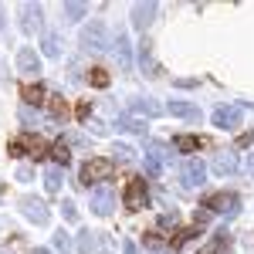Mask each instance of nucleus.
<instances>
[{
  "instance_id": "nucleus-1",
  "label": "nucleus",
  "mask_w": 254,
  "mask_h": 254,
  "mask_svg": "<svg viewBox=\"0 0 254 254\" xmlns=\"http://www.w3.org/2000/svg\"><path fill=\"white\" fill-rule=\"evenodd\" d=\"M116 176V159L109 156H88L85 163H81L78 170V187H85V190H92V183H109Z\"/></svg>"
},
{
  "instance_id": "nucleus-2",
  "label": "nucleus",
  "mask_w": 254,
  "mask_h": 254,
  "mask_svg": "<svg viewBox=\"0 0 254 254\" xmlns=\"http://www.w3.org/2000/svg\"><path fill=\"white\" fill-rule=\"evenodd\" d=\"M48 149L51 146H44V139L38 136V132H20V136H14L10 142H7V153L14 159H44L48 156Z\"/></svg>"
},
{
  "instance_id": "nucleus-3",
  "label": "nucleus",
  "mask_w": 254,
  "mask_h": 254,
  "mask_svg": "<svg viewBox=\"0 0 254 254\" xmlns=\"http://www.w3.org/2000/svg\"><path fill=\"white\" fill-rule=\"evenodd\" d=\"M200 207L207 214H224V217H234L241 210V196L237 193H227V190H217V193H207L200 200Z\"/></svg>"
},
{
  "instance_id": "nucleus-4",
  "label": "nucleus",
  "mask_w": 254,
  "mask_h": 254,
  "mask_svg": "<svg viewBox=\"0 0 254 254\" xmlns=\"http://www.w3.org/2000/svg\"><path fill=\"white\" fill-rule=\"evenodd\" d=\"M149 203V187H146V176H132L129 183H126V190H122V207L129 210V214H136Z\"/></svg>"
},
{
  "instance_id": "nucleus-5",
  "label": "nucleus",
  "mask_w": 254,
  "mask_h": 254,
  "mask_svg": "<svg viewBox=\"0 0 254 254\" xmlns=\"http://www.w3.org/2000/svg\"><path fill=\"white\" fill-rule=\"evenodd\" d=\"M20 214H24V220H31V224H38V227H48V220H51V210H48V203L41 200V196L27 193L17 200Z\"/></svg>"
},
{
  "instance_id": "nucleus-6",
  "label": "nucleus",
  "mask_w": 254,
  "mask_h": 254,
  "mask_svg": "<svg viewBox=\"0 0 254 254\" xmlns=\"http://www.w3.org/2000/svg\"><path fill=\"white\" fill-rule=\"evenodd\" d=\"M78 44H81V51H105V48H109V41H105V24H102V20H88V24L81 27V34H78Z\"/></svg>"
},
{
  "instance_id": "nucleus-7",
  "label": "nucleus",
  "mask_w": 254,
  "mask_h": 254,
  "mask_svg": "<svg viewBox=\"0 0 254 254\" xmlns=\"http://www.w3.org/2000/svg\"><path fill=\"white\" fill-rule=\"evenodd\" d=\"M88 200H92V214H95V217H109L112 210H116V190H112L109 183L95 187Z\"/></svg>"
},
{
  "instance_id": "nucleus-8",
  "label": "nucleus",
  "mask_w": 254,
  "mask_h": 254,
  "mask_svg": "<svg viewBox=\"0 0 254 254\" xmlns=\"http://www.w3.org/2000/svg\"><path fill=\"white\" fill-rule=\"evenodd\" d=\"M210 122H214L217 129H241V122H244V109L241 105H220V109H214V116H210Z\"/></svg>"
},
{
  "instance_id": "nucleus-9",
  "label": "nucleus",
  "mask_w": 254,
  "mask_h": 254,
  "mask_svg": "<svg viewBox=\"0 0 254 254\" xmlns=\"http://www.w3.org/2000/svg\"><path fill=\"white\" fill-rule=\"evenodd\" d=\"M41 27H44V10H41V3H20V31L24 34H38Z\"/></svg>"
},
{
  "instance_id": "nucleus-10",
  "label": "nucleus",
  "mask_w": 254,
  "mask_h": 254,
  "mask_svg": "<svg viewBox=\"0 0 254 254\" xmlns=\"http://www.w3.org/2000/svg\"><path fill=\"white\" fill-rule=\"evenodd\" d=\"M156 10L159 7L153 3V0H139V3H132V27L146 34V27L156 20Z\"/></svg>"
},
{
  "instance_id": "nucleus-11",
  "label": "nucleus",
  "mask_w": 254,
  "mask_h": 254,
  "mask_svg": "<svg viewBox=\"0 0 254 254\" xmlns=\"http://www.w3.org/2000/svg\"><path fill=\"white\" fill-rule=\"evenodd\" d=\"M17 71H20V75H27L31 81L41 75V55L34 51V48H20V51H17Z\"/></svg>"
},
{
  "instance_id": "nucleus-12",
  "label": "nucleus",
  "mask_w": 254,
  "mask_h": 254,
  "mask_svg": "<svg viewBox=\"0 0 254 254\" xmlns=\"http://www.w3.org/2000/svg\"><path fill=\"white\" fill-rule=\"evenodd\" d=\"M180 180H183V187H200V183L207 180V166H203L200 159H187V163L180 166Z\"/></svg>"
},
{
  "instance_id": "nucleus-13",
  "label": "nucleus",
  "mask_w": 254,
  "mask_h": 254,
  "mask_svg": "<svg viewBox=\"0 0 254 254\" xmlns=\"http://www.w3.org/2000/svg\"><path fill=\"white\" fill-rule=\"evenodd\" d=\"M129 112L139 116V119H159L166 109L159 105L156 98H132V102H129Z\"/></svg>"
},
{
  "instance_id": "nucleus-14",
  "label": "nucleus",
  "mask_w": 254,
  "mask_h": 254,
  "mask_svg": "<svg viewBox=\"0 0 254 254\" xmlns=\"http://www.w3.org/2000/svg\"><path fill=\"white\" fill-rule=\"evenodd\" d=\"M139 71L146 75V78H156L159 75V64H156V58H153V44L142 38V44H139Z\"/></svg>"
},
{
  "instance_id": "nucleus-15",
  "label": "nucleus",
  "mask_w": 254,
  "mask_h": 254,
  "mask_svg": "<svg viewBox=\"0 0 254 254\" xmlns=\"http://www.w3.org/2000/svg\"><path fill=\"white\" fill-rule=\"evenodd\" d=\"M166 112L176 119H187V122H200V105H193V102H180V98H173L170 105H166Z\"/></svg>"
},
{
  "instance_id": "nucleus-16",
  "label": "nucleus",
  "mask_w": 254,
  "mask_h": 254,
  "mask_svg": "<svg viewBox=\"0 0 254 254\" xmlns=\"http://www.w3.org/2000/svg\"><path fill=\"white\" fill-rule=\"evenodd\" d=\"M231 248H234L231 234H227V231H217V234L200 248V254H231Z\"/></svg>"
},
{
  "instance_id": "nucleus-17",
  "label": "nucleus",
  "mask_w": 254,
  "mask_h": 254,
  "mask_svg": "<svg viewBox=\"0 0 254 254\" xmlns=\"http://www.w3.org/2000/svg\"><path fill=\"white\" fill-rule=\"evenodd\" d=\"M20 98H24V105L38 109V105L48 102V92H44V85H41V81H27V85L20 88Z\"/></svg>"
},
{
  "instance_id": "nucleus-18",
  "label": "nucleus",
  "mask_w": 254,
  "mask_h": 254,
  "mask_svg": "<svg viewBox=\"0 0 254 254\" xmlns=\"http://www.w3.org/2000/svg\"><path fill=\"white\" fill-rule=\"evenodd\" d=\"M112 48H116L119 64H122V68H132V44H129V34H126V31H119V34H116Z\"/></svg>"
},
{
  "instance_id": "nucleus-19",
  "label": "nucleus",
  "mask_w": 254,
  "mask_h": 254,
  "mask_svg": "<svg viewBox=\"0 0 254 254\" xmlns=\"http://www.w3.org/2000/svg\"><path fill=\"white\" fill-rule=\"evenodd\" d=\"M48 156L55 159V166H68V163H71V149H68V142H64V136L61 139H55V142H51V149H48Z\"/></svg>"
},
{
  "instance_id": "nucleus-20",
  "label": "nucleus",
  "mask_w": 254,
  "mask_h": 254,
  "mask_svg": "<svg viewBox=\"0 0 254 254\" xmlns=\"http://www.w3.org/2000/svg\"><path fill=\"white\" fill-rule=\"evenodd\" d=\"M214 173H217V176L237 173V153H220V156L214 159Z\"/></svg>"
},
{
  "instance_id": "nucleus-21",
  "label": "nucleus",
  "mask_w": 254,
  "mask_h": 254,
  "mask_svg": "<svg viewBox=\"0 0 254 254\" xmlns=\"http://www.w3.org/2000/svg\"><path fill=\"white\" fill-rule=\"evenodd\" d=\"M85 14H88V3H81V0L61 3V17L64 20H85Z\"/></svg>"
},
{
  "instance_id": "nucleus-22",
  "label": "nucleus",
  "mask_w": 254,
  "mask_h": 254,
  "mask_svg": "<svg viewBox=\"0 0 254 254\" xmlns=\"http://www.w3.org/2000/svg\"><path fill=\"white\" fill-rule=\"evenodd\" d=\"M116 129L122 132H136V136H146V122H139L132 116H116Z\"/></svg>"
},
{
  "instance_id": "nucleus-23",
  "label": "nucleus",
  "mask_w": 254,
  "mask_h": 254,
  "mask_svg": "<svg viewBox=\"0 0 254 254\" xmlns=\"http://www.w3.org/2000/svg\"><path fill=\"white\" fill-rule=\"evenodd\" d=\"M200 146H203L200 136H173V149L176 153H196Z\"/></svg>"
},
{
  "instance_id": "nucleus-24",
  "label": "nucleus",
  "mask_w": 254,
  "mask_h": 254,
  "mask_svg": "<svg viewBox=\"0 0 254 254\" xmlns=\"http://www.w3.org/2000/svg\"><path fill=\"white\" fill-rule=\"evenodd\" d=\"M44 109H48V116H51V119L68 116V105H64V98H61V95H48V102H44Z\"/></svg>"
},
{
  "instance_id": "nucleus-25",
  "label": "nucleus",
  "mask_w": 254,
  "mask_h": 254,
  "mask_svg": "<svg viewBox=\"0 0 254 254\" xmlns=\"http://www.w3.org/2000/svg\"><path fill=\"white\" fill-rule=\"evenodd\" d=\"M44 190L55 196V193H61V170L58 166H51L48 173H44Z\"/></svg>"
},
{
  "instance_id": "nucleus-26",
  "label": "nucleus",
  "mask_w": 254,
  "mask_h": 254,
  "mask_svg": "<svg viewBox=\"0 0 254 254\" xmlns=\"http://www.w3.org/2000/svg\"><path fill=\"white\" fill-rule=\"evenodd\" d=\"M146 156H156L159 163H166V159H173V156H170V149H166L163 142H156V139H149V142H146Z\"/></svg>"
},
{
  "instance_id": "nucleus-27",
  "label": "nucleus",
  "mask_w": 254,
  "mask_h": 254,
  "mask_svg": "<svg viewBox=\"0 0 254 254\" xmlns=\"http://www.w3.org/2000/svg\"><path fill=\"white\" fill-rule=\"evenodd\" d=\"M98 244V234H92V231H78V251L81 254H92Z\"/></svg>"
},
{
  "instance_id": "nucleus-28",
  "label": "nucleus",
  "mask_w": 254,
  "mask_h": 254,
  "mask_svg": "<svg viewBox=\"0 0 254 254\" xmlns=\"http://www.w3.org/2000/svg\"><path fill=\"white\" fill-rule=\"evenodd\" d=\"M44 55L48 58H61V41H58V34H44Z\"/></svg>"
},
{
  "instance_id": "nucleus-29",
  "label": "nucleus",
  "mask_w": 254,
  "mask_h": 254,
  "mask_svg": "<svg viewBox=\"0 0 254 254\" xmlns=\"http://www.w3.org/2000/svg\"><path fill=\"white\" fill-rule=\"evenodd\" d=\"M51 248H55V251L71 254V237L64 234V227H61V231H55V237H51Z\"/></svg>"
},
{
  "instance_id": "nucleus-30",
  "label": "nucleus",
  "mask_w": 254,
  "mask_h": 254,
  "mask_svg": "<svg viewBox=\"0 0 254 254\" xmlns=\"http://www.w3.org/2000/svg\"><path fill=\"white\" fill-rule=\"evenodd\" d=\"M88 85H95V88H109V71H105V68H92V71H88Z\"/></svg>"
},
{
  "instance_id": "nucleus-31",
  "label": "nucleus",
  "mask_w": 254,
  "mask_h": 254,
  "mask_svg": "<svg viewBox=\"0 0 254 254\" xmlns=\"http://www.w3.org/2000/svg\"><path fill=\"white\" fill-rule=\"evenodd\" d=\"M112 156H119L122 163H126V159H136V149L126 146V142H116V146H112Z\"/></svg>"
},
{
  "instance_id": "nucleus-32",
  "label": "nucleus",
  "mask_w": 254,
  "mask_h": 254,
  "mask_svg": "<svg viewBox=\"0 0 254 254\" xmlns=\"http://www.w3.org/2000/svg\"><path fill=\"white\" fill-rule=\"evenodd\" d=\"M61 214H64L68 224H75V220H78V210H75V203H71V200H61Z\"/></svg>"
},
{
  "instance_id": "nucleus-33",
  "label": "nucleus",
  "mask_w": 254,
  "mask_h": 254,
  "mask_svg": "<svg viewBox=\"0 0 254 254\" xmlns=\"http://www.w3.org/2000/svg\"><path fill=\"white\" fill-rule=\"evenodd\" d=\"M142 159H146V173H149V176H159V173H163V163H159L156 156H146V153H142Z\"/></svg>"
},
{
  "instance_id": "nucleus-34",
  "label": "nucleus",
  "mask_w": 254,
  "mask_h": 254,
  "mask_svg": "<svg viewBox=\"0 0 254 254\" xmlns=\"http://www.w3.org/2000/svg\"><path fill=\"white\" fill-rule=\"evenodd\" d=\"M75 116H78V119H81V122H85V119L92 116V102H81L78 109H75Z\"/></svg>"
},
{
  "instance_id": "nucleus-35",
  "label": "nucleus",
  "mask_w": 254,
  "mask_h": 254,
  "mask_svg": "<svg viewBox=\"0 0 254 254\" xmlns=\"http://www.w3.org/2000/svg\"><path fill=\"white\" fill-rule=\"evenodd\" d=\"M176 220H180L176 210H173V214H163V217H159V227H176Z\"/></svg>"
},
{
  "instance_id": "nucleus-36",
  "label": "nucleus",
  "mask_w": 254,
  "mask_h": 254,
  "mask_svg": "<svg viewBox=\"0 0 254 254\" xmlns=\"http://www.w3.org/2000/svg\"><path fill=\"white\" fill-rule=\"evenodd\" d=\"M20 119H24V122H34V119H38V112H34L31 105H20Z\"/></svg>"
},
{
  "instance_id": "nucleus-37",
  "label": "nucleus",
  "mask_w": 254,
  "mask_h": 254,
  "mask_svg": "<svg viewBox=\"0 0 254 254\" xmlns=\"http://www.w3.org/2000/svg\"><path fill=\"white\" fill-rule=\"evenodd\" d=\"M200 78H176V88H196Z\"/></svg>"
},
{
  "instance_id": "nucleus-38",
  "label": "nucleus",
  "mask_w": 254,
  "mask_h": 254,
  "mask_svg": "<svg viewBox=\"0 0 254 254\" xmlns=\"http://www.w3.org/2000/svg\"><path fill=\"white\" fill-rule=\"evenodd\" d=\"M31 176H34V173H31V170H27V166H20V170H17V180H24V183H27V180H31Z\"/></svg>"
},
{
  "instance_id": "nucleus-39",
  "label": "nucleus",
  "mask_w": 254,
  "mask_h": 254,
  "mask_svg": "<svg viewBox=\"0 0 254 254\" xmlns=\"http://www.w3.org/2000/svg\"><path fill=\"white\" fill-rule=\"evenodd\" d=\"M122 254H136V244L132 241H122Z\"/></svg>"
},
{
  "instance_id": "nucleus-40",
  "label": "nucleus",
  "mask_w": 254,
  "mask_h": 254,
  "mask_svg": "<svg viewBox=\"0 0 254 254\" xmlns=\"http://www.w3.org/2000/svg\"><path fill=\"white\" fill-rule=\"evenodd\" d=\"M34 254H55L51 248H34Z\"/></svg>"
},
{
  "instance_id": "nucleus-41",
  "label": "nucleus",
  "mask_w": 254,
  "mask_h": 254,
  "mask_svg": "<svg viewBox=\"0 0 254 254\" xmlns=\"http://www.w3.org/2000/svg\"><path fill=\"white\" fill-rule=\"evenodd\" d=\"M248 170H251V176H254V153H251V159H248Z\"/></svg>"
},
{
  "instance_id": "nucleus-42",
  "label": "nucleus",
  "mask_w": 254,
  "mask_h": 254,
  "mask_svg": "<svg viewBox=\"0 0 254 254\" xmlns=\"http://www.w3.org/2000/svg\"><path fill=\"white\" fill-rule=\"evenodd\" d=\"M0 254H14V248H0Z\"/></svg>"
},
{
  "instance_id": "nucleus-43",
  "label": "nucleus",
  "mask_w": 254,
  "mask_h": 254,
  "mask_svg": "<svg viewBox=\"0 0 254 254\" xmlns=\"http://www.w3.org/2000/svg\"><path fill=\"white\" fill-rule=\"evenodd\" d=\"M0 27H3V3H0Z\"/></svg>"
}]
</instances>
